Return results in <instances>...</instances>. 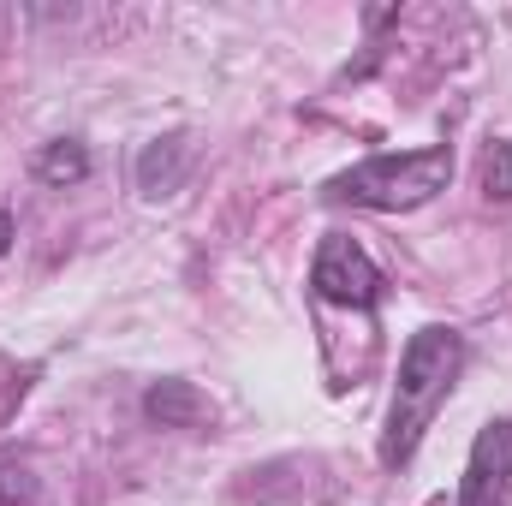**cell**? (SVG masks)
Here are the masks:
<instances>
[{
	"instance_id": "obj_9",
	"label": "cell",
	"mask_w": 512,
	"mask_h": 506,
	"mask_svg": "<svg viewBox=\"0 0 512 506\" xmlns=\"http://www.w3.org/2000/svg\"><path fill=\"white\" fill-rule=\"evenodd\" d=\"M30 501H36V477H30V465L0 459V506H30Z\"/></svg>"
},
{
	"instance_id": "obj_1",
	"label": "cell",
	"mask_w": 512,
	"mask_h": 506,
	"mask_svg": "<svg viewBox=\"0 0 512 506\" xmlns=\"http://www.w3.org/2000/svg\"><path fill=\"white\" fill-rule=\"evenodd\" d=\"M459 370H465V334H453V328H417L405 340L399 381H393V405H387V429H382V465L387 471L417 453L423 429L447 405Z\"/></svg>"
},
{
	"instance_id": "obj_3",
	"label": "cell",
	"mask_w": 512,
	"mask_h": 506,
	"mask_svg": "<svg viewBox=\"0 0 512 506\" xmlns=\"http://www.w3.org/2000/svg\"><path fill=\"white\" fill-rule=\"evenodd\" d=\"M310 286H316L322 304H340V310H376L387 298V280H382V268H376V256L364 251L358 239H346V233H328L316 245Z\"/></svg>"
},
{
	"instance_id": "obj_7",
	"label": "cell",
	"mask_w": 512,
	"mask_h": 506,
	"mask_svg": "<svg viewBox=\"0 0 512 506\" xmlns=\"http://www.w3.org/2000/svg\"><path fill=\"white\" fill-rule=\"evenodd\" d=\"M36 179H42V185H78V179H90V149H84L78 137L48 143V149L36 155Z\"/></svg>"
},
{
	"instance_id": "obj_4",
	"label": "cell",
	"mask_w": 512,
	"mask_h": 506,
	"mask_svg": "<svg viewBox=\"0 0 512 506\" xmlns=\"http://www.w3.org/2000/svg\"><path fill=\"white\" fill-rule=\"evenodd\" d=\"M459 506H512V417L477 429L459 477Z\"/></svg>"
},
{
	"instance_id": "obj_8",
	"label": "cell",
	"mask_w": 512,
	"mask_h": 506,
	"mask_svg": "<svg viewBox=\"0 0 512 506\" xmlns=\"http://www.w3.org/2000/svg\"><path fill=\"white\" fill-rule=\"evenodd\" d=\"M483 197L489 203H512V143H489V155H483Z\"/></svg>"
},
{
	"instance_id": "obj_2",
	"label": "cell",
	"mask_w": 512,
	"mask_h": 506,
	"mask_svg": "<svg viewBox=\"0 0 512 506\" xmlns=\"http://www.w3.org/2000/svg\"><path fill=\"white\" fill-rule=\"evenodd\" d=\"M447 179H453V149L429 143L411 155H370V161L346 167L340 179H328V197L352 203V209H376V215H405V209H423L429 197H441Z\"/></svg>"
},
{
	"instance_id": "obj_5",
	"label": "cell",
	"mask_w": 512,
	"mask_h": 506,
	"mask_svg": "<svg viewBox=\"0 0 512 506\" xmlns=\"http://www.w3.org/2000/svg\"><path fill=\"white\" fill-rule=\"evenodd\" d=\"M185 173H191V137L185 131L143 143V155H137V191L143 197H173L185 185Z\"/></svg>"
},
{
	"instance_id": "obj_10",
	"label": "cell",
	"mask_w": 512,
	"mask_h": 506,
	"mask_svg": "<svg viewBox=\"0 0 512 506\" xmlns=\"http://www.w3.org/2000/svg\"><path fill=\"white\" fill-rule=\"evenodd\" d=\"M6 245H12V215L0 209V256H6Z\"/></svg>"
},
{
	"instance_id": "obj_6",
	"label": "cell",
	"mask_w": 512,
	"mask_h": 506,
	"mask_svg": "<svg viewBox=\"0 0 512 506\" xmlns=\"http://www.w3.org/2000/svg\"><path fill=\"white\" fill-rule=\"evenodd\" d=\"M143 417L149 423H161V429H203L209 417H215V405H209V393L197 387V381H155L149 393H143Z\"/></svg>"
}]
</instances>
